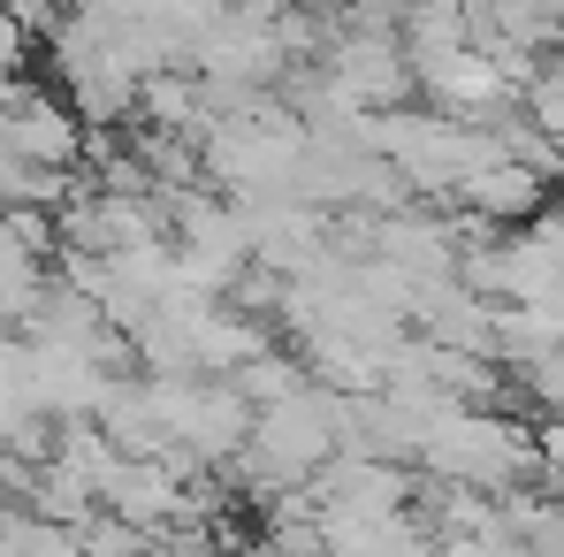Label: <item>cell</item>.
<instances>
[{
  "label": "cell",
  "mask_w": 564,
  "mask_h": 557,
  "mask_svg": "<svg viewBox=\"0 0 564 557\" xmlns=\"http://www.w3.org/2000/svg\"><path fill=\"white\" fill-rule=\"evenodd\" d=\"M77 146H85V130H77L69 107H54V99L15 85V99L0 107V153H8L15 169H69Z\"/></svg>",
  "instance_id": "1"
}]
</instances>
